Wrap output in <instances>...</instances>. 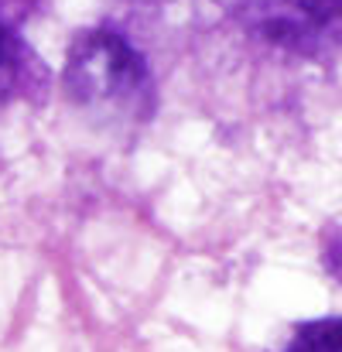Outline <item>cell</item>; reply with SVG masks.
Wrapping results in <instances>:
<instances>
[{
    "label": "cell",
    "instance_id": "cell-3",
    "mask_svg": "<svg viewBox=\"0 0 342 352\" xmlns=\"http://www.w3.org/2000/svg\"><path fill=\"white\" fill-rule=\"evenodd\" d=\"M34 86H45V65L31 52V45L14 31L7 21H0V110L14 100L28 96Z\"/></svg>",
    "mask_w": 342,
    "mask_h": 352
},
{
    "label": "cell",
    "instance_id": "cell-2",
    "mask_svg": "<svg viewBox=\"0 0 342 352\" xmlns=\"http://www.w3.org/2000/svg\"><path fill=\"white\" fill-rule=\"evenodd\" d=\"M236 7L257 34L301 55L342 34V0H239Z\"/></svg>",
    "mask_w": 342,
    "mask_h": 352
},
{
    "label": "cell",
    "instance_id": "cell-4",
    "mask_svg": "<svg viewBox=\"0 0 342 352\" xmlns=\"http://www.w3.org/2000/svg\"><path fill=\"white\" fill-rule=\"evenodd\" d=\"M274 352H342V315L298 325Z\"/></svg>",
    "mask_w": 342,
    "mask_h": 352
},
{
    "label": "cell",
    "instance_id": "cell-1",
    "mask_svg": "<svg viewBox=\"0 0 342 352\" xmlns=\"http://www.w3.org/2000/svg\"><path fill=\"white\" fill-rule=\"evenodd\" d=\"M65 89L96 117L137 120L154 107V82L140 52L114 28L79 31L65 58Z\"/></svg>",
    "mask_w": 342,
    "mask_h": 352
},
{
    "label": "cell",
    "instance_id": "cell-5",
    "mask_svg": "<svg viewBox=\"0 0 342 352\" xmlns=\"http://www.w3.org/2000/svg\"><path fill=\"white\" fill-rule=\"evenodd\" d=\"M325 267L339 277V284H342V226H336L329 233V239H325Z\"/></svg>",
    "mask_w": 342,
    "mask_h": 352
}]
</instances>
